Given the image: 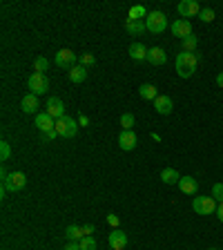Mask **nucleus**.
Returning <instances> with one entry per match:
<instances>
[{
  "instance_id": "obj_7",
  "label": "nucleus",
  "mask_w": 223,
  "mask_h": 250,
  "mask_svg": "<svg viewBox=\"0 0 223 250\" xmlns=\"http://www.w3.org/2000/svg\"><path fill=\"white\" fill-rule=\"evenodd\" d=\"M176 11H179L181 18H192V16H199L201 14V5H199L197 0H181L179 5H176Z\"/></svg>"
},
{
  "instance_id": "obj_26",
  "label": "nucleus",
  "mask_w": 223,
  "mask_h": 250,
  "mask_svg": "<svg viewBox=\"0 0 223 250\" xmlns=\"http://www.w3.org/2000/svg\"><path fill=\"white\" fill-rule=\"evenodd\" d=\"M34 69H36L38 74H45V72L49 69V60L43 58V56H38V58L34 60Z\"/></svg>"
},
{
  "instance_id": "obj_30",
  "label": "nucleus",
  "mask_w": 223,
  "mask_h": 250,
  "mask_svg": "<svg viewBox=\"0 0 223 250\" xmlns=\"http://www.w3.org/2000/svg\"><path fill=\"white\" fill-rule=\"evenodd\" d=\"M9 156H11V145L7 143V141H2V143H0V159L9 161Z\"/></svg>"
},
{
  "instance_id": "obj_32",
  "label": "nucleus",
  "mask_w": 223,
  "mask_h": 250,
  "mask_svg": "<svg viewBox=\"0 0 223 250\" xmlns=\"http://www.w3.org/2000/svg\"><path fill=\"white\" fill-rule=\"evenodd\" d=\"M199 18H201L203 22H212L214 20V9H210V7H207V9H201Z\"/></svg>"
},
{
  "instance_id": "obj_17",
  "label": "nucleus",
  "mask_w": 223,
  "mask_h": 250,
  "mask_svg": "<svg viewBox=\"0 0 223 250\" xmlns=\"http://www.w3.org/2000/svg\"><path fill=\"white\" fill-rule=\"evenodd\" d=\"M179 188H181V192H186V194H197L199 181L197 179H192V176H181Z\"/></svg>"
},
{
  "instance_id": "obj_11",
  "label": "nucleus",
  "mask_w": 223,
  "mask_h": 250,
  "mask_svg": "<svg viewBox=\"0 0 223 250\" xmlns=\"http://www.w3.org/2000/svg\"><path fill=\"white\" fill-rule=\"evenodd\" d=\"M136 143H138V136L132 130H123V132L118 134V145H121V150H125V152H132V150L136 148Z\"/></svg>"
},
{
  "instance_id": "obj_6",
  "label": "nucleus",
  "mask_w": 223,
  "mask_h": 250,
  "mask_svg": "<svg viewBox=\"0 0 223 250\" xmlns=\"http://www.w3.org/2000/svg\"><path fill=\"white\" fill-rule=\"evenodd\" d=\"M27 85H29V90H32V94H45V92H49V78L45 74H38V72H34L32 76H29V80H27Z\"/></svg>"
},
{
  "instance_id": "obj_34",
  "label": "nucleus",
  "mask_w": 223,
  "mask_h": 250,
  "mask_svg": "<svg viewBox=\"0 0 223 250\" xmlns=\"http://www.w3.org/2000/svg\"><path fill=\"white\" fill-rule=\"evenodd\" d=\"M107 224H110L112 228H118V217L116 214H107Z\"/></svg>"
},
{
  "instance_id": "obj_18",
  "label": "nucleus",
  "mask_w": 223,
  "mask_h": 250,
  "mask_svg": "<svg viewBox=\"0 0 223 250\" xmlns=\"http://www.w3.org/2000/svg\"><path fill=\"white\" fill-rule=\"evenodd\" d=\"M67 76H69V80H72V83H76V85H78V83H83V80L87 78V67H83V65H74V67L67 72Z\"/></svg>"
},
{
  "instance_id": "obj_38",
  "label": "nucleus",
  "mask_w": 223,
  "mask_h": 250,
  "mask_svg": "<svg viewBox=\"0 0 223 250\" xmlns=\"http://www.w3.org/2000/svg\"><path fill=\"white\" fill-rule=\"evenodd\" d=\"M217 85L223 90V72H219V74H217Z\"/></svg>"
},
{
  "instance_id": "obj_5",
  "label": "nucleus",
  "mask_w": 223,
  "mask_h": 250,
  "mask_svg": "<svg viewBox=\"0 0 223 250\" xmlns=\"http://www.w3.org/2000/svg\"><path fill=\"white\" fill-rule=\"evenodd\" d=\"M78 128H80L78 121H74V118H69V116L58 118V121H56V132H58V136H63V138H72V136H76Z\"/></svg>"
},
{
  "instance_id": "obj_27",
  "label": "nucleus",
  "mask_w": 223,
  "mask_h": 250,
  "mask_svg": "<svg viewBox=\"0 0 223 250\" xmlns=\"http://www.w3.org/2000/svg\"><path fill=\"white\" fill-rule=\"evenodd\" d=\"M121 128L123 130H132L134 128V114H130V112L121 114Z\"/></svg>"
},
{
  "instance_id": "obj_20",
  "label": "nucleus",
  "mask_w": 223,
  "mask_h": 250,
  "mask_svg": "<svg viewBox=\"0 0 223 250\" xmlns=\"http://www.w3.org/2000/svg\"><path fill=\"white\" fill-rule=\"evenodd\" d=\"M161 181L167 183V186H179L181 174L174 170V168H165V170L161 172Z\"/></svg>"
},
{
  "instance_id": "obj_13",
  "label": "nucleus",
  "mask_w": 223,
  "mask_h": 250,
  "mask_svg": "<svg viewBox=\"0 0 223 250\" xmlns=\"http://www.w3.org/2000/svg\"><path fill=\"white\" fill-rule=\"evenodd\" d=\"M107 241H110V248L112 250H123L125 246H128V234L123 232L121 228H114L110 232V239H107Z\"/></svg>"
},
{
  "instance_id": "obj_15",
  "label": "nucleus",
  "mask_w": 223,
  "mask_h": 250,
  "mask_svg": "<svg viewBox=\"0 0 223 250\" xmlns=\"http://www.w3.org/2000/svg\"><path fill=\"white\" fill-rule=\"evenodd\" d=\"M20 110L25 114H38V96L36 94H25L22 96V101H20Z\"/></svg>"
},
{
  "instance_id": "obj_25",
  "label": "nucleus",
  "mask_w": 223,
  "mask_h": 250,
  "mask_svg": "<svg viewBox=\"0 0 223 250\" xmlns=\"http://www.w3.org/2000/svg\"><path fill=\"white\" fill-rule=\"evenodd\" d=\"M199 47V38L192 34V36H187V38H183V52H190V54H194V49Z\"/></svg>"
},
{
  "instance_id": "obj_40",
  "label": "nucleus",
  "mask_w": 223,
  "mask_h": 250,
  "mask_svg": "<svg viewBox=\"0 0 223 250\" xmlns=\"http://www.w3.org/2000/svg\"><path fill=\"white\" fill-rule=\"evenodd\" d=\"M210 250H219V248H210Z\"/></svg>"
},
{
  "instance_id": "obj_8",
  "label": "nucleus",
  "mask_w": 223,
  "mask_h": 250,
  "mask_svg": "<svg viewBox=\"0 0 223 250\" xmlns=\"http://www.w3.org/2000/svg\"><path fill=\"white\" fill-rule=\"evenodd\" d=\"M45 112L49 114V116L54 118V121H58V118H65V105H63V101H60L58 96H52L47 101V110Z\"/></svg>"
},
{
  "instance_id": "obj_23",
  "label": "nucleus",
  "mask_w": 223,
  "mask_h": 250,
  "mask_svg": "<svg viewBox=\"0 0 223 250\" xmlns=\"http://www.w3.org/2000/svg\"><path fill=\"white\" fill-rule=\"evenodd\" d=\"M138 96L141 98H145V101H156V87L154 85H149V83H145V85L138 87Z\"/></svg>"
},
{
  "instance_id": "obj_28",
  "label": "nucleus",
  "mask_w": 223,
  "mask_h": 250,
  "mask_svg": "<svg viewBox=\"0 0 223 250\" xmlns=\"http://www.w3.org/2000/svg\"><path fill=\"white\" fill-rule=\"evenodd\" d=\"M78 244H80V250H96V239H94V237H90V234H87V237H83Z\"/></svg>"
},
{
  "instance_id": "obj_37",
  "label": "nucleus",
  "mask_w": 223,
  "mask_h": 250,
  "mask_svg": "<svg viewBox=\"0 0 223 250\" xmlns=\"http://www.w3.org/2000/svg\"><path fill=\"white\" fill-rule=\"evenodd\" d=\"M217 214H219V221L223 224V203H219V208H217Z\"/></svg>"
},
{
  "instance_id": "obj_10",
  "label": "nucleus",
  "mask_w": 223,
  "mask_h": 250,
  "mask_svg": "<svg viewBox=\"0 0 223 250\" xmlns=\"http://www.w3.org/2000/svg\"><path fill=\"white\" fill-rule=\"evenodd\" d=\"M154 110H156V114H163V116L172 114V110H174V101H172V96L159 94L156 96V101H154Z\"/></svg>"
},
{
  "instance_id": "obj_2",
  "label": "nucleus",
  "mask_w": 223,
  "mask_h": 250,
  "mask_svg": "<svg viewBox=\"0 0 223 250\" xmlns=\"http://www.w3.org/2000/svg\"><path fill=\"white\" fill-rule=\"evenodd\" d=\"M0 176H2V190H7V192H18L27 186V176L22 174V172H11V174H7V172L2 170Z\"/></svg>"
},
{
  "instance_id": "obj_21",
  "label": "nucleus",
  "mask_w": 223,
  "mask_h": 250,
  "mask_svg": "<svg viewBox=\"0 0 223 250\" xmlns=\"http://www.w3.org/2000/svg\"><path fill=\"white\" fill-rule=\"evenodd\" d=\"M125 29H128L130 36H141L145 32V20H128L125 22Z\"/></svg>"
},
{
  "instance_id": "obj_4",
  "label": "nucleus",
  "mask_w": 223,
  "mask_h": 250,
  "mask_svg": "<svg viewBox=\"0 0 223 250\" xmlns=\"http://www.w3.org/2000/svg\"><path fill=\"white\" fill-rule=\"evenodd\" d=\"M217 201L212 199V194L210 197H194L192 199V210L197 214H212L217 212Z\"/></svg>"
},
{
  "instance_id": "obj_31",
  "label": "nucleus",
  "mask_w": 223,
  "mask_h": 250,
  "mask_svg": "<svg viewBox=\"0 0 223 250\" xmlns=\"http://www.w3.org/2000/svg\"><path fill=\"white\" fill-rule=\"evenodd\" d=\"M78 60H80V65H83V67H92V65H96V56H94V54H83Z\"/></svg>"
},
{
  "instance_id": "obj_12",
  "label": "nucleus",
  "mask_w": 223,
  "mask_h": 250,
  "mask_svg": "<svg viewBox=\"0 0 223 250\" xmlns=\"http://www.w3.org/2000/svg\"><path fill=\"white\" fill-rule=\"evenodd\" d=\"M56 65L58 67H63V69H72L74 67V63H76V54L74 52H69V49H60V52H56Z\"/></svg>"
},
{
  "instance_id": "obj_36",
  "label": "nucleus",
  "mask_w": 223,
  "mask_h": 250,
  "mask_svg": "<svg viewBox=\"0 0 223 250\" xmlns=\"http://www.w3.org/2000/svg\"><path fill=\"white\" fill-rule=\"evenodd\" d=\"M65 250H80V244L78 241H69V244L65 246Z\"/></svg>"
},
{
  "instance_id": "obj_3",
  "label": "nucleus",
  "mask_w": 223,
  "mask_h": 250,
  "mask_svg": "<svg viewBox=\"0 0 223 250\" xmlns=\"http://www.w3.org/2000/svg\"><path fill=\"white\" fill-rule=\"evenodd\" d=\"M165 27H167V16L163 11H149L145 18V29L152 34H161L165 32Z\"/></svg>"
},
{
  "instance_id": "obj_35",
  "label": "nucleus",
  "mask_w": 223,
  "mask_h": 250,
  "mask_svg": "<svg viewBox=\"0 0 223 250\" xmlns=\"http://www.w3.org/2000/svg\"><path fill=\"white\" fill-rule=\"evenodd\" d=\"M78 125H80V128H87V125H90V118H87L85 114H80V116H78Z\"/></svg>"
},
{
  "instance_id": "obj_22",
  "label": "nucleus",
  "mask_w": 223,
  "mask_h": 250,
  "mask_svg": "<svg viewBox=\"0 0 223 250\" xmlns=\"http://www.w3.org/2000/svg\"><path fill=\"white\" fill-rule=\"evenodd\" d=\"M143 18H148V9H145L143 5H134V7H130V11H128V20H143Z\"/></svg>"
},
{
  "instance_id": "obj_14",
  "label": "nucleus",
  "mask_w": 223,
  "mask_h": 250,
  "mask_svg": "<svg viewBox=\"0 0 223 250\" xmlns=\"http://www.w3.org/2000/svg\"><path fill=\"white\" fill-rule=\"evenodd\" d=\"M34 125H36L40 132H49V130L56 128V121H54L47 112H40V114H36V118H34Z\"/></svg>"
},
{
  "instance_id": "obj_19",
  "label": "nucleus",
  "mask_w": 223,
  "mask_h": 250,
  "mask_svg": "<svg viewBox=\"0 0 223 250\" xmlns=\"http://www.w3.org/2000/svg\"><path fill=\"white\" fill-rule=\"evenodd\" d=\"M148 52L149 49L145 47L143 43H132L130 45V56H132L134 60H148Z\"/></svg>"
},
{
  "instance_id": "obj_16",
  "label": "nucleus",
  "mask_w": 223,
  "mask_h": 250,
  "mask_svg": "<svg viewBox=\"0 0 223 250\" xmlns=\"http://www.w3.org/2000/svg\"><path fill=\"white\" fill-rule=\"evenodd\" d=\"M165 60H167V54H165L163 47H152L148 52V63H152L156 67V65H165Z\"/></svg>"
},
{
  "instance_id": "obj_9",
  "label": "nucleus",
  "mask_w": 223,
  "mask_h": 250,
  "mask_svg": "<svg viewBox=\"0 0 223 250\" xmlns=\"http://www.w3.org/2000/svg\"><path fill=\"white\" fill-rule=\"evenodd\" d=\"M172 36H176V38H187V36H192V22L190 20H186V18H179V20H174L172 22Z\"/></svg>"
},
{
  "instance_id": "obj_1",
  "label": "nucleus",
  "mask_w": 223,
  "mask_h": 250,
  "mask_svg": "<svg viewBox=\"0 0 223 250\" xmlns=\"http://www.w3.org/2000/svg\"><path fill=\"white\" fill-rule=\"evenodd\" d=\"M174 65H176V74H179L181 78H190L199 67V56L197 54H190V52H181L179 56H176Z\"/></svg>"
},
{
  "instance_id": "obj_33",
  "label": "nucleus",
  "mask_w": 223,
  "mask_h": 250,
  "mask_svg": "<svg viewBox=\"0 0 223 250\" xmlns=\"http://www.w3.org/2000/svg\"><path fill=\"white\" fill-rule=\"evenodd\" d=\"M58 136V132H56V128L49 130V132H40V138H43L45 143H49V141H54V138Z\"/></svg>"
},
{
  "instance_id": "obj_29",
  "label": "nucleus",
  "mask_w": 223,
  "mask_h": 250,
  "mask_svg": "<svg viewBox=\"0 0 223 250\" xmlns=\"http://www.w3.org/2000/svg\"><path fill=\"white\" fill-rule=\"evenodd\" d=\"M212 199L217 203H223V183H214L212 186Z\"/></svg>"
},
{
  "instance_id": "obj_24",
  "label": "nucleus",
  "mask_w": 223,
  "mask_h": 250,
  "mask_svg": "<svg viewBox=\"0 0 223 250\" xmlns=\"http://www.w3.org/2000/svg\"><path fill=\"white\" fill-rule=\"evenodd\" d=\"M65 234H67V241H80L85 237V230L80 228V226H67Z\"/></svg>"
},
{
  "instance_id": "obj_39",
  "label": "nucleus",
  "mask_w": 223,
  "mask_h": 250,
  "mask_svg": "<svg viewBox=\"0 0 223 250\" xmlns=\"http://www.w3.org/2000/svg\"><path fill=\"white\" fill-rule=\"evenodd\" d=\"M83 230H85V237H87V234H90V232H94V226H92V224H87V226H83Z\"/></svg>"
}]
</instances>
